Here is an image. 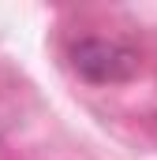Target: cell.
I'll return each instance as SVG.
<instances>
[{
    "label": "cell",
    "instance_id": "6da1fadb",
    "mask_svg": "<svg viewBox=\"0 0 157 160\" xmlns=\"http://www.w3.org/2000/svg\"><path fill=\"white\" fill-rule=\"evenodd\" d=\"M75 67L94 82H120L135 71V56L109 41H86L75 48Z\"/></svg>",
    "mask_w": 157,
    "mask_h": 160
}]
</instances>
